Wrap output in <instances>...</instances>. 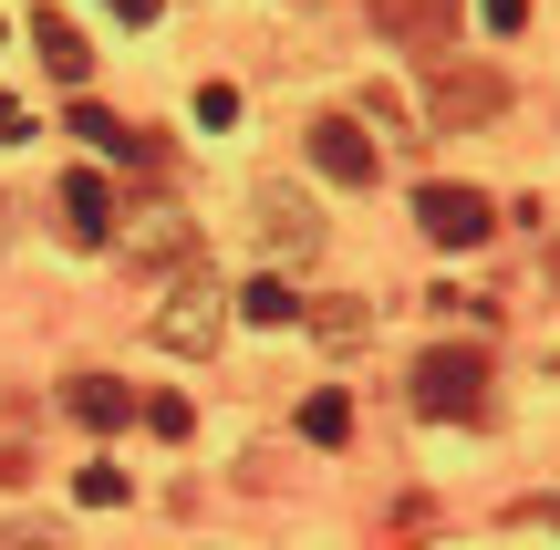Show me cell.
I'll use <instances>...</instances> for the list:
<instances>
[{
  "label": "cell",
  "instance_id": "1",
  "mask_svg": "<svg viewBox=\"0 0 560 550\" xmlns=\"http://www.w3.org/2000/svg\"><path fill=\"white\" fill-rule=\"evenodd\" d=\"M416 416H446V426H478L488 416V353L478 343H436V353H416Z\"/></svg>",
  "mask_w": 560,
  "mask_h": 550
},
{
  "label": "cell",
  "instance_id": "2",
  "mask_svg": "<svg viewBox=\"0 0 560 550\" xmlns=\"http://www.w3.org/2000/svg\"><path fill=\"white\" fill-rule=\"evenodd\" d=\"M499 104H509V73H488V62H457V52H436V62H425V115H436L446 136L488 125Z\"/></svg>",
  "mask_w": 560,
  "mask_h": 550
},
{
  "label": "cell",
  "instance_id": "3",
  "mask_svg": "<svg viewBox=\"0 0 560 550\" xmlns=\"http://www.w3.org/2000/svg\"><path fill=\"white\" fill-rule=\"evenodd\" d=\"M219 332H229V291L208 281V260H187L177 291H166V312H156V343L166 353H219Z\"/></svg>",
  "mask_w": 560,
  "mask_h": 550
},
{
  "label": "cell",
  "instance_id": "4",
  "mask_svg": "<svg viewBox=\"0 0 560 550\" xmlns=\"http://www.w3.org/2000/svg\"><path fill=\"white\" fill-rule=\"evenodd\" d=\"M363 21H374L384 42H405V52H457V32H467V0H363Z\"/></svg>",
  "mask_w": 560,
  "mask_h": 550
},
{
  "label": "cell",
  "instance_id": "5",
  "mask_svg": "<svg viewBox=\"0 0 560 550\" xmlns=\"http://www.w3.org/2000/svg\"><path fill=\"white\" fill-rule=\"evenodd\" d=\"M416 229H425V239H436V249H478L488 239V229H499V208H488L478 198V187H416Z\"/></svg>",
  "mask_w": 560,
  "mask_h": 550
},
{
  "label": "cell",
  "instance_id": "6",
  "mask_svg": "<svg viewBox=\"0 0 560 550\" xmlns=\"http://www.w3.org/2000/svg\"><path fill=\"white\" fill-rule=\"evenodd\" d=\"M312 166L332 187H374L384 177V156L363 145V115H312Z\"/></svg>",
  "mask_w": 560,
  "mask_h": 550
},
{
  "label": "cell",
  "instance_id": "7",
  "mask_svg": "<svg viewBox=\"0 0 560 550\" xmlns=\"http://www.w3.org/2000/svg\"><path fill=\"white\" fill-rule=\"evenodd\" d=\"M52 208H62V239H73V249H104V239H115V187H104L94 166H73V177L52 187Z\"/></svg>",
  "mask_w": 560,
  "mask_h": 550
},
{
  "label": "cell",
  "instance_id": "8",
  "mask_svg": "<svg viewBox=\"0 0 560 550\" xmlns=\"http://www.w3.org/2000/svg\"><path fill=\"white\" fill-rule=\"evenodd\" d=\"M115 260L125 270H187V260H208V249H198V229H187V219H136L115 239Z\"/></svg>",
  "mask_w": 560,
  "mask_h": 550
},
{
  "label": "cell",
  "instance_id": "9",
  "mask_svg": "<svg viewBox=\"0 0 560 550\" xmlns=\"http://www.w3.org/2000/svg\"><path fill=\"white\" fill-rule=\"evenodd\" d=\"M260 239L280 249V260H312V249H322V219H312L301 187H260Z\"/></svg>",
  "mask_w": 560,
  "mask_h": 550
},
{
  "label": "cell",
  "instance_id": "10",
  "mask_svg": "<svg viewBox=\"0 0 560 550\" xmlns=\"http://www.w3.org/2000/svg\"><path fill=\"white\" fill-rule=\"evenodd\" d=\"M32 52H42V73H52V83H73V94H83V73H94V42H83L62 11H32Z\"/></svg>",
  "mask_w": 560,
  "mask_h": 550
},
{
  "label": "cell",
  "instance_id": "11",
  "mask_svg": "<svg viewBox=\"0 0 560 550\" xmlns=\"http://www.w3.org/2000/svg\"><path fill=\"white\" fill-rule=\"evenodd\" d=\"M229 312H240V323H301V291L291 281H280V270H260V281H240V291H229Z\"/></svg>",
  "mask_w": 560,
  "mask_h": 550
},
{
  "label": "cell",
  "instance_id": "12",
  "mask_svg": "<svg viewBox=\"0 0 560 550\" xmlns=\"http://www.w3.org/2000/svg\"><path fill=\"white\" fill-rule=\"evenodd\" d=\"M62 406H73L83 426H125V416H136V395H125L115 374H73V385H62Z\"/></svg>",
  "mask_w": 560,
  "mask_h": 550
},
{
  "label": "cell",
  "instance_id": "13",
  "mask_svg": "<svg viewBox=\"0 0 560 550\" xmlns=\"http://www.w3.org/2000/svg\"><path fill=\"white\" fill-rule=\"evenodd\" d=\"M301 323H312V332H322L332 353H353L363 332H374V312H363V302H301Z\"/></svg>",
  "mask_w": 560,
  "mask_h": 550
},
{
  "label": "cell",
  "instance_id": "14",
  "mask_svg": "<svg viewBox=\"0 0 560 550\" xmlns=\"http://www.w3.org/2000/svg\"><path fill=\"white\" fill-rule=\"evenodd\" d=\"M301 436H312V447H342V436H353V395H342V385H322L312 406H301Z\"/></svg>",
  "mask_w": 560,
  "mask_h": 550
},
{
  "label": "cell",
  "instance_id": "15",
  "mask_svg": "<svg viewBox=\"0 0 560 550\" xmlns=\"http://www.w3.org/2000/svg\"><path fill=\"white\" fill-rule=\"evenodd\" d=\"M73 499H83V510H125V468H115V457H104V468H83Z\"/></svg>",
  "mask_w": 560,
  "mask_h": 550
},
{
  "label": "cell",
  "instance_id": "16",
  "mask_svg": "<svg viewBox=\"0 0 560 550\" xmlns=\"http://www.w3.org/2000/svg\"><path fill=\"white\" fill-rule=\"evenodd\" d=\"M425 530H436V510H425V499H405V510H395V530H384L374 550H416Z\"/></svg>",
  "mask_w": 560,
  "mask_h": 550
},
{
  "label": "cell",
  "instance_id": "17",
  "mask_svg": "<svg viewBox=\"0 0 560 550\" xmlns=\"http://www.w3.org/2000/svg\"><path fill=\"white\" fill-rule=\"evenodd\" d=\"M136 416H145L156 436H187V426H198V416H187V395H156V406H136Z\"/></svg>",
  "mask_w": 560,
  "mask_h": 550
},
{
  "label": "cell",
  "instance_id": "18",
  "mask_svg": "<svg viewBox=\"0 0 560 550\" xmlns=\"http://www.w3.org/2000/svg\"><path fill=\"white\" fill-rule=\"evenodd\" d=\"M478 21L488 32H529V0H478Z\"/></svg>",
  "mask_w": 560,
  "mask_h": 550
},
{
  "label": "cell",
  "instance_id": "19",
  "mask_svg": "<svg viewBox=\"0 0 560 550\" xmlns=\"http://www.w3.org/2000/svg\"><path fill=\"white\" fill-rule=\"evenodd\" d=\"M21 136H32V104H21V94H0V145H21Z\"/></svg>",
  "mask_w": 560,
  "mask_h": 550
},
{
  "label": "cell",
  "instance_id": "20",
  "mask_svg": "<svg viewBox=\"0 0 560 550\" xmlns=\"http://www.w3.org/2000/svg\"><path fill=\"white\" fill-rule=\"evenodd\" d=\"M509 519H520V530H560V499H520Z\"/></svg>",
  "mask_w": 560,
  "mask_h": 550
},
{
  "label": "cell",
  "instance_id": "21",
  "mask_svg": "<svg viewBox=\"0 0 560 550\" xmlns=\"http://www.w3.org/2000/svg\"><path fill=\"white\" fill-rule=\"evenodd\" d=\"M166 11V0H115V21H156Z\"/></svg>",
  "mask_w": 560,
  "mask_h": 550
},
{
  "label": "cell",
  "instance_id": "22",
  "mask_svg": "<svg viewBox=\"0 0 560 550\" xmlns=\"http://www.w3.org/2000/svg\"><path fill=\"white\" fill-rule=\"evenodd\" d=\"M0 550H52V540H42V530H21V540H0Z\"/></svg>",
  "mask_w": 560,
  "mask_h": 550
},
{
  "label": "cell",
  "instance_id": "23",
  "mask_svg": "<svg viewBox=\"0 0 560 550\" xmlns=\"http://www.w3.org/2000/svg\"><path fill=\"white\" fill-rule=\"evenodd\" d=\"M550 281H560V239H550Z\"/></svg>",
  "mask_w": 560,
  "mask_h": 550
}]
</instances>
